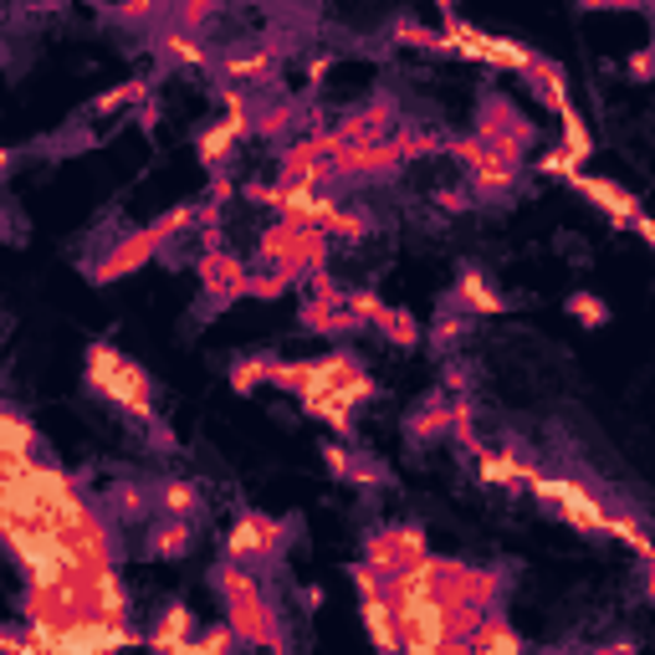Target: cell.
<instances>
[{"label": "cell", "mask_w": 655, "mask_h": 655, "mask_svg": "<svg viewBox=\"0 0 655 655\" xmlns=\"http://www.w3.org/2000/svg\"><path fill=\"white\" fill-rule=\"evenodd\" d=\"M87 385L98 389L102 400H113L118 410H129L138 425H154V404H149V379L134 359H123L108 343H93L87 353Z\"/></svg>", "instance_id": "cell-1"}, {"label": "cell", "mask_w": 655, "mask_h": 655, "mask_svg": "<svg viewBox=\"0 0 655 655\" xmlns=\"http://www.w3.org/2000/svg\"><path fill=\"white\" fill-rule=\"evenodd\" d=\"M440 36H446V51H461L471 62H492V68H502V72H527L533 57H538V51L518 47V41H507V36L476 32V26H466V21H456V16H446Z\"/></svg>", "instance_id": "cell-2"}, {"label": "cell", "mask_w": 655, "mask_h": 655, "mask_svg": "<svg viewBox=\"0 0 655 655\" xmlns=\"http://www.w3.org/2000/svg\"><path fill=\"white\" fill-rule=\"evenodd\" d=\"M533 497L543 507H554L563 522H573L579 533H609V512L594 502V492H584L579 482H563V476H538L533 482Z\"/></svg>", "instance_id": "cell-3"}, {"label": "cell", "mask_w": 655, "mask_h": 655, "mask_svg": "<svg viewBox=\"0 0 655 655\" xmlns=\"http://www.w3.org/2000/svg\"><path fill=\"white\" fill-rule=\"evenodd\" d=\"M216 72L226 83H277V47H267V41H231L216 57Z\"/></svg>", "instance_id": "cell-4"}, {"label": "cell", "mask_w": 655, "mask_h": 655, "mask_svg": "<svg viewBox=\"0 0 655 655\" xmlns=\"http://www.w3.org/2000/svg\"><path fill=\"white\" fill-rule=\"evenodd\" d=\"M231 563H267V558H277V548H282V522L271 518H256V512H246V518L231 527Z\"/></svg>", "instance_id": "cell-5"}, {"label": "cell", "mask_w": 655, "mask_h": 655, "mask_svg": "<svg viewBox=\"0 0 655 655\" xmlns=\"http://www.w3.org/2000/svg\"><path fill=\"white\" fill-rule=\"evenodd\" d=\"M201 282L210 298H246L252 271L241 267L231 252H210V256H201Z\"/></svg>", "instance_id": "cell-6"}, {"label": "cell", "mask_w": 655, "mask_h": 655, "mask_svg": "<svg viewBox=\"0 0 655 655\" xmlns=\"http://www.w3.org/2000/svg\"><path fill=\"white\" fill-rule=\"evenodd\" d=\"M569 185H573V190H584L589 201L599 205L605 216H615V220H620V226H635V220H640V201H635V195H630V190L609 185V180H594V174H573Z\"/></svg>", "instance_id": "cell-7"}, {"label": "cell", "mask_w": 655, "mask_h": 655, "mask_svg": "<svg viewBox=\"0 0 655 655\" xmlns=\"http://www.w3.org/2000/svg\"><path fill=\"white\" fill-rule=\"evenodd\" d=\"M154 246H159V235H154V231L123 235V241H118L113 252H108V262H102V267L93 271V277H98V282H113L118 271H134V267H144V262H149V256H154Z\"/></svg>", "instance_id": "cell-8"}, {"label": "cell", "mask_w": 655, "mask_h": 655, "mask_svg": "<svg viewBox=\"0 0 655 655\" xmlns=\"http://www.w3.org/2000/svg\"><path fill=\"white\" fill-rule=\"evenodd\" d=\"M190 630H195L190 609H185V605H169V609H165V620L154 624L149 645H154L159 655H195V640H190Z\"/></svg>", "instance_id": "cell-9"}, {"label": "cell", "mask_w": 655, "mask_h": 655, "mask_svg": "<svg viewBox=\"0 0 655 655\" xmlns=\"http://www.w3.org/2000/svg\"><path fill=\"white\" fill-rule=\"evenodd\" d=\"M159 51H165L169 62H180V68H201V72L216 68V51L205 47L201 36L180 32V26H165V32H159Z\"/></svg>", "instance_id": "cell-10"}, {"label": "cell", "mask_w": 655, "mask_h": 655, "mask_svg": "<svg viewBox=\"0 0 655 655\" xmlns=\"http://www.w3.org/2000/svg\"><path fill=\"white\" fill-rule=\"evenodd\" d=\"M518 180H522V169L518 165H502V159H482V165L471 169V190L482 195V201H507L512 190H518Z\"/></svg>", "instance_id": "cell-11"}, {"label": "cell", "mask_w": 655, "mask_h": 655, "mask_svg": "<svg viewBox=\"0 0 655 655\" xmlns=\"http://www.w3.org/2000/svg\"><path fill=\"white\" fill-rule=\"evenodd\" d=\"M404 436L410 440H440V436H451V400L446 395H430V400L404 421Z\"/></svg>", "instance_id": "cell-12"}, {"label": "cell", "mask_w": 655, "mask_h": 655, "mask_svg": "<svg viewBox=\"0 0 655 655\" xmlns=\"http://www.w3.org/2000/svg\"><path fill=\"white\" fill-rule=\"evenodd\" d=\"M451 303L456 307H466V313H482V318H487V313H502V292H492L487 287V277H482V271H461V282H456V292H451Z\"/></svg>", "instance_id": "cell-13"}, {"label": "cell", "mask_w": 655, "mask_h": 655, "mask_svg": "<svg viewBox=\"0 0 655 655\" xmlns=\"http://www.w3.org/2000/svg\"><path fill=\"white\" fill-rule=\"evenodd\" d=\"M364 624H369L374 645H379V655H400V620H395V605H389L385 594L379 599H364Z\"/></svg>", "instance_id": "cell-14"}, {"label": "cell", "mask_w": 655, "mask_h": 655, "mask_svg": "<svg viewBox=\"0 0 655 655\" xmlns=\"http://www.w3.org/2000/svg\"><path fill=\"white\" fill-rule=\"evenodd\" d=\"M190 543H195V527H190L185 518H165V522H154L149 527V548L154 558H180V554H190Z\"/></svg>", "instance_id": "cell-15"}, {"label": "cell", "mask_w": 655, "mask_h": 655, "mask_svg": "<svg viewBox=\"0 0 655 655\" xmlns=\"http://www.w3.org/2000/svg\"><path fill=\"white\" fill-rule=\"evenodd\" d=\"M159 497V512L165 518H185V522H195L205 512V492L201 487H190V482H165V487L154 492Z\"/></svg>", "instance_id": "cell-16"}, {"label": "cell", "mask_w": 655, "mask_h": 655, "mask_svg": "<svg viewBox=\"0 0 655 655\" xmlns=\"http://www.w3.org/2000/svg\"><path fill=\"white\" fill-rule=\"evenodd\" d=\"M471 651L476 655H522V640L512 635V624H507L502 615H487L482 630L471 635Z\"/></svg>", "instance_id": "cell-17"}, {"label": "cell", "mask_w": 655, "mask_h": 655, "mask_svg": "<svg viewBox=\"0 0 655 655\" xmlns=\"http://www.w3.org/2000/svg\"><path fill=\"white\" fill-rule=\"evenodd\" d=\"M353 400L343 395V389H318V395H307V415H318V421H328L338 430V436H349L353 425Z\"/></svg>", "instance_id": "cell-18"}, {"label": "cell", "mask_w": 655, "mask_h": 655, "mask_svg": "<svg viewBox=\"0 0 655 655\" xmlns=\"http://www.w3.org/2000/svg\"><path fill=\"white\" fill-rule=\"evenodd\" d=\"M149 502H159V497H149L144 487H113V497H108V522H138L144 512H149Z\"/></svg>", "instance_id": "cell-19"}, {"label": "cell", "mask_w": 655, "mask_h": 655, "mask_svg": "<svg viewBox=\"0 0 655 655\" xmlns=\"http://www.w3.org/2000/svg\"><path fill=\"white\" fill-rule=\"evenodd\" d=\"M235 144H241V134H235L231 123H216V129H205V134H201V144H195V149H201V159L210 169H220L226 159H231Z\"/></svg>", "instance_id": "cell-20"}, {"label": "cell", "mask_w": 655, "mask_h": 655, "mask_svg": "<svg viewBox=\"0 0 655 655\" xmlns=\"http://www.w3.org/2000/svg\"><path fill=\"white\" fill-rule=\"evenodd\" d=\"M527 77L538 83V93H543V102L548 108H569V98H563V68H554V62H543V57H533V68H527Z\"/></svg>", "instance_id": "cell-21"}, {"label": "cell", "mask_w": 655, "mask_h": 655, "mask_svg": "<svg viewBox=\"0 0 655 655\" xmlns=\"http://www.w3.org/2000/svg\"><path fill=\"white\" fill-rule=\"evenodd\" d=\"M558 118H563V159H569V165L579 169V165H584V159H589V149H594V144H589L584 118L573 113V108H563V113H558Z\"/></svg>", "instance_id": "cell-22"}, {"label": "cell", "mask_w": 655, "mask_h": 655, "mask_svg": "<svg viewBox=\"0 0 655 655\" xmlns=\"http://www.w3.org/2000/svg\"><path fill=\"white\" fill-rule=\"evenodd\" d=\"M609 533H615L624 548H635L640 558H651V563H655V538L645 533V527H640L635 518H624V512H609Z\"/></svg>", "instance_id": "cell-23"}, {"label": "cell", "mask_w": 655, "mask_h": 655, "mask_svg": "<svg viewBox=\"0 0 655 655\" xmlns=\"http://www.w3.org/2000/svg\"><path fill=\"white\" fill-rule=\"evenodd\" d=\"M379 333H385L395 349H415V343H421V323L410 318V313H400V307H389L385 318H379Z\"/></svg>", "instance_id": "cell-24"}, {"label": "cell", "mask_w": 655, "mask_h": 655, "mask_svg": "<svg viewBox=\"0 0 655 655\" xmlns=\"http://www.w3.org/2000/svg\"><path fill=\"white\" fill-rule=\"evenodd\" d=\"M271 364L277 359H235L231 364V385L246 395V389H256V385H271Z\"/></svg>", "instance_id": "cell-25"}, {"label": "cell", "mask_w": 655, "mask_h": 655, "mask_svg": "<svg viewBox=\"0 0 655 655\" xmlns=\"http://www.w3.org/2000/svg\"><path fill=\"white\" fill-rule=\"evenodd\" d=\"M389 144L400 149V159H421V154H430V149H446V138L425 134V129H400V134L389 138Z\"/></svg>", "instance_id": "cell-26"}, {"label": "cell", "mask_w": 655, "mask_h": 655, "mask_svg": "<svg viewBox=\"0 0 655 655\" xmlns=\"http://www.w3.org/2000/svg\"><path fill=\"white\" fill-rule=\"evenodd\" d=\"M476 471H482V482H492V487H518V471L507 466L502 451H482L476 456Z\"/></svg>", "instance_id": "cell-27"}, {"label": "cell", "mask_w": 655, "mask_h": 655, "mask_svg": "<svg viewBox=\"0 0 655 655\" xmlns=\"http://www.w3.org/2000/svg\"><path fill=\"white\" fill-rule=\"evenodd\" d=\"M446 154H451L456 165H461V169L471 174V169H476L482 159H487V144H482L476 134H471V138H446Z\"/></svg>", "instance_id": "cell-28"}, {"label": "cell", "mask_w": 655, "mask_h": 655, "mask_svg": "<svg viewBox=\"0 0 655 655\" xmlns=\"http://www.w3.org/2000/svg\"><path fill=\"white\" fill-rule=\"evenodd\" d=\"M138 98H149V83H129V87H113V93H102L93 113H113V108H129V102H138Z\"/></svg>", "instance_id": "cell-29"}, {"label": "cell", "mask_w": 655, "mask_h": 655, "mask_svg": "<svg viewBox=\"0 0 655 655\" xmlns=\"http://www.w3.org/2000/svg\"><path fill=\"white\" fill-rule=\"evenodd\" d=\"M569 313L584 323V328H599V323H605V303H599V298H589V292H573Z\"/></svg>", "instance_id": "cell-30"}, {"label": "cell", "mask_w": 655, "mask_h": 655, "mask_svg": "<svg viewBox=\"0 0 655 655\" xmlns=\"http://www.w3.org/2000/svg\"><path fill=\"white\" fill-rule=\"evenodd\" d=\"M395 36H400V41H410V47H436V51H446V36H440V32H425V26H415V21H395Z\"/></svg>", "instance_id": "cell-31"}, {"label": "cell", "mask_w": 655, "mask_h": 655, "mask_svg": "<svg viewBox=\"0 0 655 655\" xmlns=\"http://www.w3.org/2000/svg\"><path fill=\"white\" fill-rule=\"evenodd\" d=\"M349 313H353V318H359V323H374V328H379V318H385L389 307L379 303L374 292H353V298H349Z\"/></svg>", "instance_id": "cell-32"}, {"label": "cell", "mask_w": 655, "mask_h": 655, "mask_svg": "<svg viewBox=\"0 0 655 655\" xmlns=\"http://www.w3.org/2000/svg\"><path fill=\"white\" fill-rule=\"evenodd\" d=\"M323 461H328V471H333L338 482H349V471H353V451H349V446H323Z\"/></svg>", "instance_id": "cell-33"}, {"label": "cell", "mask_w": 655, "mask_h": 655, "mask_svg": "<svg viewBox=\"0 0 655 655\" xmlns=\"http://www.w3.org/2000/svg\"><path fill=\"white\" fill-rule=\"evenodd\" d=\"M328 235H369V220H364V216H349V210H338L333 226H328Z\"/></svg>", "instance_id": "cell-34"}, {"label": "cell", "mask_w": 655, "mask_h": 655, "mask_svg": "<svg viewBox=\"0 0 655 655\" xmlns=\"http://www.w3.org/2000/svg\"><path fill=\"white\" fill-rule=\"evenodd\" d=\"M466 333V313H451V307H446V313H440V328H436V343H451V338H461Z\"/></svg>", "instance_id": "cell-35"}, {"label": "cell", "mask_w": 655, "mask_h": 655, "mask_svg": "<svg viewBox=\"0 0 655 655\" xmlns=\"http://www.w3.org/2000/svg\"><path fill=\"white\" fill-rule=\"evenodd\" d=\"M385 471L374 466V461H364V456H353V471H349V482H359V487H374Z\"/></svg>", "instance_id": "cell-36"}, {"label": "cell", "mask_w": 655, "mask_h": 655, "mask_svg": "<svg viewBox=\"0 0 655 655\" xmlns=\"http://www.w3.org/2000/svg\"><path fill=\"white\" fill-rule=\"evenodd\" d=\"M630 72H635V77H651V72H655V47L635 51V62H630Z\"/></svg>", "instance_id": "cell-37"}, {"label": "cell", "mask_w": 655, "mask_h": 655, "mask_svg": "<svg viewBox=\"0 0 655 655\" xmlns=\"http://www.w3.org/2000/svg\"><path fill=\"white\" fill-rule=\"evenodd\" d=\"M466 385H471V379H466V364H451V369H446V389H456V395H461Z\"/></svg>", "instance_id": "cell-38"}, {"label": "cell", "mask_w": 655, "mask_h": 655, "mask_svg": "<svg viewBox=\"0 0 655 655\" xmlns=\"http://www.w3.org/2000/svg\"><path fill=\"white\" fill-rule=\"evenodd\" d=\"M436 205H440V210H466V195H451V190H440Z\"/></svg>", "instance_id": "cell-39"}, {"label": "cell", "mask_w": 655, "mask_h": 655, "mask_svg": "<svg viewBox=\"0 0 655 655\" xmlns=\"http://www.w3.org/2000/svg\"><path fill=\"white\" fill-rule=\"evenodd\" d=\"M599 655H624V651H599Z\"/></svg>", "instance_id": "cell-40"}, {"label": "cell", "mask_w": 655, "mask_h": 655, "mask_svg": "<svg viewBox=\"0 0 655 655\" xmlns=\"http://www.w3.org/2000/svg\"><path fill=\"white\" fill-rule=\"evenodd\" d=\"M277 655H282V651H277Z\"/></svg>", "instance_id": "cell-41"}]
</instances>
